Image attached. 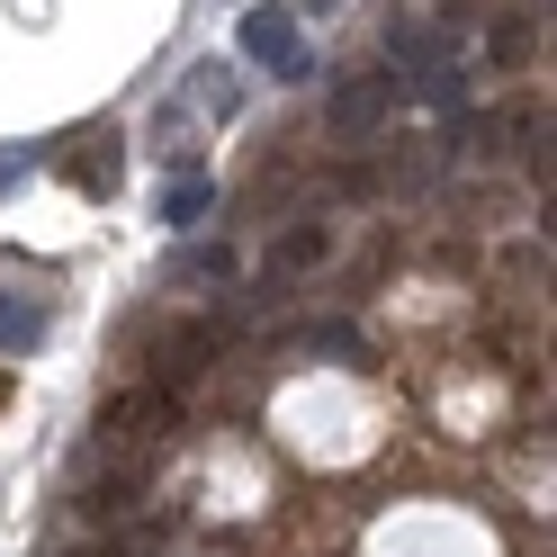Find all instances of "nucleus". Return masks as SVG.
Here are the masks:
<instances>
[{"label":"nucleus","instance_id":"20e7f679","mask_svg":"<svg viewBox=\"0 0 557 557\" xmlns=\"http://www.w3.org/2000/svg\"><path fill=\"white\" fill-rule=\"evenodd\" d=\"M46 333V306H27L18 288H0V351H37Z\"/></svg>","mask_w":557,"mask_h":557},{"label":"nucleus","instance_id":"f03ea898","mask_svg":"<svg viewBox=\"0 0 557 557\" xmlns=\"http://www.w3.org/2000/svg\"><path fill=\"white\" fill-rule=\"evenodd\" d=\"M396 109V73H377V82H351V90H333V126L342 135H369L377 117Z\"/></svg>","mask_w":557,"mask_h":557},{"label":"nucleus","instance_id":"f257e3e1","mask_svg":"<svg viewBox=\"0 0 557 557\" xmlns=\"http://www.w3.org/2000/svg\"><path fill=\"white\" fill-rule=\"evenodd\" d=\"M234 46L252 54L261 73H278V82H306V73H315V63H306V37H297V10H278V0H252V10H243Z\"/></svg>","mask_w":557,"mask_h":557},{"label":"nucleus","instance_id":"39448f33","mask_svg":"<svg viewBox=\"0 0 557 557\" xmlns=\"http://www.w3.org/2000/svg\"><path fill=\"white\" fill-rule=\"evenodd\" d=\"M324 243H333L324 225H297V234H278V252H270V270H315V261H324Z\"/></svg>","mask_w":557,"mask_h":557},{"label":"nucleus","instance_id":"423d86ee","mask_svg":"<svg viewBox=\"0 0 557 557\" xmlns=\"http://www.w3.org/2000/svg\"><path fill=\"white\" fill-rule=\"evenodd\" d=\"M73 181H82V189H117V135H109V153H82V162H73Z\"/></svg>","mask_w":557,"mask_h":557},{"label":"nucleus","instance_id":"7ed1b4c3","mask_svg":"<svg viewBox=\"0 0 557 557\" xmlns=\"http://www.w3.org/2000/svg\"><path fill=\"white\" fill-rule=\"evenodd\" d=\"M207 207H216V189L189 171V181H171V189H162V225H171V234H189V225H207Z\"/></svg>","mask_w":557,"mask_h":557}]
</instances>
